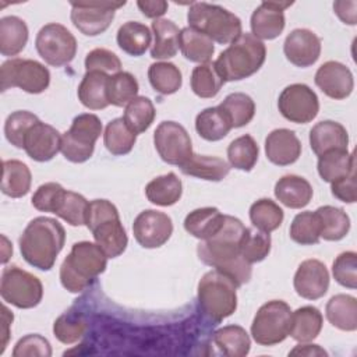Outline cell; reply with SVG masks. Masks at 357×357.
I'll return each instance as SVG.
<instances>
[{
	"mask_svg": "<svg viewBox=\"0 0 357 357\" xmlns=\"http://www.w3.org/2000/svg\"><path fill=\"white\" fill-rule=\"evenodd\" d=\"M245 229L240 219L225 215V222L219 231L208 240H201L197 245L198 258L205 265L230 278L237 287L248 283L252 273L251 264L240 254V244Z\"/></svg>",
	"mask_w": 357,
	"mask_h": 357,
	"instance_id": "cell-1",
	"label": "cell"
},
{
	"mask_svg": "<svg viewBox=\"0 0 357 357\" xmlns=\"http://www.w3.org/2000/svg\"><path fill=\"white\" fill-rule=\"evenodd\" d=\"M66 243V230L56 219H32L20 237L22 258L39 271H50Z\"/></svg>",
	"mask_w": 357,
	"mask_h": 357,
	"instance_id": "cell-2",
	"label": "cell"
},
{
	"mask_svg": "<svg viewBox=\"0 0 357 357\" xmlns=\"http://www.w3.org/2000/svg\"><path fill=\"white\" fill-rule=\"evenodd\" d=\"M107 257L91 241L75 243L60 266V282L70 293H81L105 272Z\"/></svg>",
	"mask_w": 357,
	"mask_h": 357,
	"instance_id": "cell-3",
	"label": "cell"
},
{
	"mask_svg": "<svg viewBox=\"0 0 357 357\" xmlns=\"http://www.w3.org/2000/svg\"><path fill=\"white\" fill-rule=\"evenodd\" d=\"M266 59V47L252 33H241L215 60V68L225 82L240 81L255 74Z\"/></svg>",
	"mask_w": 357,
	"mask_h": 357,
	"instance_id": "cell-4",
	"label": "cell"
},
{
	"mask_svg": "<svg viewBox=\"0 0 357 357\" xmlns=\"http://www.w3.org/2000/svg\"><path fill=\"white\" fill-rule=\"evenodd\" d=\"M85 226L92 231L95 243L103 250L107 258H117L126 251L128 237L120 220L119 211L110 201H91Z\"/></svg>",
	"mask_w": 357,
	"mask_h": 357,
	"instance_id": "cell-5",
	"label": "cell"
},
{
	"mask_svg": "<svg viewBox=\"0 0 357 357\" xmlns=\"http://www.w3.org/2000/svg\"><path fill=\"white\" fill-rule=\"evenodd\" d=\"M188 26L204 33L212 42L227 45L236 40L241 32V20L218 4L194 1L187 13Z\"/></svg>",
	"mask_w": 357,
	"mask_h": 357,
	"instance_id": "cell-6",
	"label": "cell"
},
{
	"mask_svg": "<svg viewBox=\"0 0 357 357\" xmlns=\"http://www.w3.org/2000/svg\"><path fill=\"white\" fill-rule=\"evenodd\" d=\"M236 289L234 282L222 272H206L198 282V305L204 317L213 324L230 317L237 308Z\"/></svg>",
	"mask_w": 357,
	"mask_h": 357,
	"instance_id": "cell-7",
	"label": "cell"
},
{
	"mask_svg": "<svg viewBox=\"0 0 357 357\" xmlns=\"http://www.w3.org/2000/svg\"><path fill=\"white\" fill-rule=\"evenodd\" d=\"M102 134V121L96 114L82 113L74 117L71 127L61 135L60 151L73 163L86 162L95 151V142Z\"/></svg>",
	"mask_w": 357,
	"mask_h": 357,
	"instance_id": "cell-8",
	"label": "cell"
},
{
	"mask_svg": "<svg viewBox=\"0 0 357 357\" xmlns=\"http://www.w3.org/2000/svg\"><path fill=\"white\" fill-rule=\"evenodd\" d=\"M291 310L282 300L265 303L257 311L251 324L252 339L261 346H273L283 342L290 332Z\"/></svg>",
	"mask_w": 357,
	"mask_h": 357,
	"instance_id": "cell-9",
	"label": "cell"
},
{
	"mask_svg": "<svg viewBox=\"0 0 357 357\" xmlns=\"http://www.w3.org/2000/svg\"><path fill=\"white\" fill-rule=\"evenodd\" d=\"M1 91L20 88L28 93L36 95L47 89L50 84L49 70L39 61L31 59H11L3 63L0 68Z\"/></svg>",
	"mask_w": 357,
	"mask_h": 357,
	"instance_id": "cell-10",
	"label": "cell"
},
{
	"mask_svg": "<svg viewBox=\"0 0 357 357\" xmlns=\"http://www.w3.org/2000/svg\"><path fill=\"white\" fill-rule=\"evenodd\" d=\"M0 294L3 301L17 308L28 310L42 301L43 286L35 275L13 265L3 269Z\"/></svg>",
	"mask_w": 357,
	"mask_h": 357,
	"instance_id": "cell-11",
	"label": "cell"
},
{
	"mask_svg": "<svg viewBox=\"0 0 357 357\" xmlns=\"http://www.w3.org/2000/svg\"><path fill=\"white\" fill-rule=\"evenodd\" d=\"M35 46L39 56L53 67H63L71 63L77 54L75 36L57 22H50L40 28Z\"/></svg>",
	"mask_w": 357,
	"mask_h": 357,
	"instance_id": "cell-12",
	"label": "cell"
},
{
	"mask_svg": "<svg viewBox=\"0 0 357 357\" xmlns=\"http://www.w3.org/2000/svg\"><path fill=\"white\" fill-rule=\"evenodd\" d=\"M123 6H126V1H73L70 18L81 33L98 36L110 26L116 10Z\"/></svg>",
	"mask_w": 357,
	"mask_h": 357,
	"instance_id": "cell-13",
	"label": "cell"
},
{
	"mask_svg": "<svg viewBox=\"0 0 357 357\" xmlns=\"http://www.w3.org/2000/svg\"><path fill=\"white\" fill-rule=\"evenodd\" d=\"M153 145L160 159L181 166L192 156V144L187 130L176 121H162L153 132Z\"/></svg>",
	"mask_w": 357,
	"mask_h": 357,
	"instance_id": "cell-14",
	"label": "cell"
},
{
	"mask_svg": "<svg viewBox=\"0 0 357 357\" xmlns=\"http://www.w3.org/2000/svg\"><path fill=\"white\" fill-rule=\"evenodd\" d=\"M278 107L286 120L296 124H307L317 117L319 100L308 85L291 84L280 92Z\"/></svg>",
	"mask_w": 357,
	"mask_h": 357,
	"instance_id": "cell-15",
	"label": "cell"
},
{
	"mask_svg": "<svg viewBox=\"0 0 357 357\" xmlns=\"http://www.w3.org/2000/svg\"><path fill=\"white\" fill-rule=\"evenodd\" d=\"M132 233L137 243L144 248L162 247L173 233V222L169 215L156 211H142L132 223Z\"/></svg>",
	"mask_w": 357,
	"mask_h": 357,
	"instance_id": "cell-16",
	"label": "cell"
},
{
	"mask_svg": "<svg viewBox=\"0 0 357 357\" xmlns=\"http://www.w3.org/2000/svg\"><path fill=\"white\" fill-rule=\"evenodd\" d=\"M293 1H262L251 15V33L259 40H272L278 38L286 25L284 10Z\"/></svg>",
	"mask_w": 357,
	"mask_h": 357,
	"instance_id": "cell-17",
	"label": "cell"
},
{
	"mask_svg": "<svg viewBox=\"0 0 357 357\" xmlns=\"http://www.w3.org/2000/svg\"><path fill=\"white\" fill-rule=\"evenodd\" d=\"M293 286L296 293L305 300L324 297L329 287V272L325 264L318 259L303 261L294 273Z\"/></svg>",
	"mask_w": 357,
	"mask_h": 357,
	"instance_id": "cell-18",
	"label": "cell"
},
{
	"mask_svg": "<svg viewBox=\"0 0 357 357\" xmlns=\"http://www.w3.org/2000/svg\"><path fill=\"white\" fill-rule=\"evenodd\" d=\"M283 52L286 59L296 67H310L321 54V39L310 29H293L284 39Z\"/></svg>",
	"mask_w": 357,
	"mask_h": 357,
	"instance_id": "cell-19",
	"label": "cell"
},
{
	"mask_svg": "<svg viewBox=\"0 0 357 357\" xmlns=\"http://www.w3.org/2000/svg\"><path fill=\"white\" fill-rule=\"evenodd\" d=\"M314 81L326 96L336 100L350 96L354 88V79L350 68L335 60L324 63L317 70Z\"/></svg>",
	"mask_w": 357,
	"mask_h": 357,
	"instance_id": "cell-20",
	"label": "cell"
},
{
	"mask_svg": "<svg viewBox=\"0 0 357 357\" xmlns=\"http://www.w3.org/2000/svg\"><path fill=\"white\" fill-rule=\"evenodd\" d=\"M60 132L53 126L40 120L28 130L24 138V151L32 160L36 162L52 160L60 151Z\"/></svg>",
	"mask_w": 357,
	"mask_h": 357,
	"instance_id": "cell-21",
	"label": "cell"
},
{
	"mask_svg": "<svg viewBox=\"0 0 357 357\" xmlns=\"http://www.w3.org/2000/svg\"><path fill=\"white\" fill-rule=\"evenodd\" d=\"M266 159L276 166H289L301 155V142L294 131L287 128H276L271 131L265 139Z\"/></svg>",
	"mask_w": 357,
	"mask_h": 357,
	"instance_id": "cell-22",
	"label": "cell"
},
{
	"mask_svg": "<svg viewBox=\"0 0 357 357\" xmlns=\"http://www.w3.org/2000/svg\"><path fill=\"white\" fill-rule=\"evenodd\" d=\"M310 145L317 156L335 149H347V130L333 120L319 121L310 130Z\"/></svg>",
	"mask_w": 357,
	"mask_h": 357,
	"instance_id": "cell-23",
	"label": "cell"
},
{
	"mask_svg": "<svg viewBox=\"0 0 357 357\" xmlns=\"http://www.w3.org/2000/svg\"><path fill=\"white\" fill-rule=\"evenodd\" d=\"M311 184L300 176L286 174L275 184V197L287 208L301 209L307 206L312 198Z\"/></svg>",
	"mask_w": 357,
	"mask_h": 357,
	"instance_id": "cell-24",
	"label": "cell"
},
{
	"mask_svg": "<svg viewBox=\"0 0 357 357\" xmlns=\"http://www.w3.org/2000/svg\"><path fill=\"white\" fill-rule=\"evenodd\" d=\"M109 77L102 71H86L78 85V99L79 102L91 110H102L107 107V82Z\"/></svg>",
	"mask_w": 357,
	"mask_h": 357,
	"instance_id": "cell-25",
	"label": "cell"
},
{
	"mask_svg": "<svg viewBox=\"0 0 357 357\" xmlns=\"http://www.w3.org/2000/svg\"><path fill=\"white\" fill-rule=\"evenodd\" d=\"M225 222V215L213 206L191 211L184 219V229L188 234L199 240H208L219 231Z\"/></svg>",
	"mask_w": 357,
	"mask_h": 357,
	"instance_id": "cell-26",
	"label": "cell"
},
{
	"mask_svg": "<svg viewBox=\"0 0 357 357\" xmlns=\"http://www.w3.org/2000/svg\"><path fill=\"white\" fill-rule=\"evenodd\" d=\"M324 317L317 307L304 305L291 311L289 336L298 343L312 342L321 332Z\"/></svg>",
	"mask_w": 357,
	"mask_h": 357,
	"instance_id": "cell-27",
	"label": "cell"
},
{
	"mask_svg": "<svg viewBox=\"0 0 357 357\" xmlns=\"http://www.w3.org/2000/svg\"><path fill=\"white\" fill-rule=\"evenodd\" d=\"M152 33L155 39L151 47V57L156 60L174 57L180 49L178 26L170 20L159 18L152 22Z\"/></svg>",
	"mask_w": 357,
	"mask_h": 357,
	"instance_id": "cell-28",
	"label": "cell"
},
{
	"mask_svg": "<svg viewBox=\"0 0 357 357\" xmlns=\"http://www.w3.org/2000/svg\"><path fill=\"white\" fill-rule=\"evenodd\" d=\"M318 174L326 183H333L356 170L354 153L347 149H335L318 156Z\"/></svg>",
	"mask_w": 357,
	"mask_h": 357,
	"instance_id": "cell-29",
	"label": "cell"
},
{
	"mask_svg": "<svg viewBox=\"0 0 357 357\" xmlns=\"http://www.w3.org/2000/svg\"><path fill=\"white\" fill-rule=\"evenodd\" d=\"M325 312L332 326L346 332H353L357 329L356 297L350 294H336L326 303Z\"/></svg>",
	"mask_w": 357,
	"mask_h": 357,
	"instance_id": "cell-30",
	"label": "cell"
},
{
	"mask_svg": "<svg viewBox=\"0 0 357 357\" xmlns=\"http://www.w3.org/2000/svg\"><path fill=\"white\" fill-rule=\"evenodd\" d=\"M28 26L17 15H7L0 20V53L3 56H17L28 42Z\"/></svg>",
	"mask_w": 357,
	"mask_h": 357,
	"instance_id": "cell-31",
	"label": "cell"
},
{
	"mask_svg": "<svg viewBox=\"0 0 357 357\" xmlns=\"http://www.w3.org/2000/svg\"><path fill=\"white\" fill-rule=\"evenodd\" d=\"M180 170L184 174L197 178L208 181H220L229 174L230 165L218 156L192 153V156L184 165L180 166Z\"/></svg>",
	"mask_w": 357,
	"mask_h": 357,
	"instance_id": "cell-32",
	"label": "cell"
},
{
	"mask_svg": "<svg viewBox=\"0 0 357 357\" xmlns=\"http://www.w3.org/2000/svg\"><path fill=\"white\" fill-rule=\"evenodd\" d=\"M231 123L227 114L219 107H206L195 117V130L205 141H220L231 130Z\"/></svg>",
	"mask_w": 357,
	"mask_h": 357,
	"instance_id": "cell-33",
	"label": "cell"
},
{
	"mask_svg": "<svg viewBox=\"0 0 357 357\" xmlns=\"http://www.w3.org/2000/svg\"><path fill=\"white\" fill-rule=\"evenodd\" d=\"M32 176L29 167L17 159L3 162L1 191L11 198H21L31 190Z\"/></svg>",
	"mask_w": 357,
	"mask_h": 357,
	"instance_id": "cell-34",
	"label": "cell"
},
{
	"mask_svg": "<svg viewBox=\"0 0 357 357\" xmlns=\"http://www.w3.org/2000/svg\"><path fill=\"white\" fill-rule=\"evenodd\" d=\"M181 180L173 172L155 177L145 187V195L148 201L158 206L174 205L181 198Z\"/></svg>",
	"mask_w": 357,
	"mask_h": 357,
	"instance_id": "cell-35",
	"label": "cell"
},
{
	"mask_svg": "<svg viewBox=\"0 0 357 357\" xmlns=\"http://www.w3.org/2000/svg\"><path fill=\"white\" fill-rule=\"evenodd\" d=\"M152 40V33L145 24L138 21H128L123 24L117 31L119 47L134 57L142 56Z\"/></svg>",
	"mask_w": 357,
	"mask_h": 357,
	"instance_id": "cell-36",
	"label": "cell"
},
{
	"mask_svg": "<svg viewBox=\"0 0 357 357\" xmlns=\"http://www.w3.org/2000/svg\"><path fill=\"white\" fill-rule=\"evenodd\" d=\"M212 340L215 346L229 357H244L251 349L250 336L240 325H226L218 329Z\"/></svg>",
	"mask_w": 357,
	"mask_h": 357,
	"instance_id": "cell-37",
	"label": "cell"
},
{
	"mask_svg": "<svg viewBox=\"0 0 357 357\" xmlns=\"http://www.w3.org/2000/svg\"><path fill=\"white\" fill-rule=\"evenodd\" d=\"M178 43L183 56L192 63H209L215 53L213 42L204 33L190 26L180 29Z\"/></svg>",
	"mask_w": 357,
	"mask_h": 357,
	"instance_id": "cell-38",
	"label": "cell"
},
{
	"mask_svg": "<svg viewBox=\"0 0 357 357\" xmlns=\"http://www.w3.org/2000/svg\"><path fill=\"white\" fill-rule=\"evenodd\" d=\"M315 213L321 223V238L326 241H339L347 236L350 230V218L342 208L324 205L319 206Z\"/></svg>",
	"mask_w": 357,
	"mask_h": 357,
	"instance_id": "cell-39",
	"label": "cell"
},
{
	"mask_svg": "<svg viewBox=\"0 0 357 357\" xmlns=\"http://www.w3.org/2000/svg\"><path fill=\"white\" fill-rule=\"evenodd\" d=\"M137 135L127 127L123 117H117L107 123L103 132V144L114 156H123L132 151Z\"/></svg>",
	"mask_w": 357,
	"mask_h": 357,
	"instance_id": "cell-40",
	"label": "cell"
},
{
	"mask_svg": "<svg viewBox=\"0 0 357 357\" xmlns=\"http://www.w3.org/2000/svg\"><path fill=\"white\" fill-rule=\"evenodd\" d=\"M148 79L152 88L162 95L176 93L183 84L181 71L178 67L169 61H158L149 66Z\"/></svg>",
	"mask_w": 357,
	"mask_h": 357,
	"instance_id": "cell-41",
	"label": "cell"
},
{
	"mask_svg": "<svg viewBox=\"0 0 357 357\" xmlns=\"http://www.w3.org/2000/svg\"><path fill=\"white\" fill-rule=\"evenodd\" d=\"M283 209L269 198H261L250 206V220L257 230L271 233L283 222Z\"/></svg>",
	"mask_w": 357,
	"mask_h": 357,
	"instance_id": "cell-42",
	"label": "cell"
},
{
	"mask_svg": "<svg viewBox=\"0 0 357 357\" xmlns=\"http://www.w3.org/2000/svg\"><path fill=\"white\" fill-rule=\"evenodd\" d=\"M259 155V148L255 139L245 134L230 142L227 146V159L229 165L234 169L250 172L257 165Z\"/></svg>",
	"mask_w": 357,
	"mask_h": 357,
	"instance_id": "cell-43",
	"label": "cell"
},
{
	"mask_svg": "<svg viewBox=\"0 0 357 357\" xmlns=\"http://www.w3.org/2000/svg\"><path fill=\"white\" fill-rule=\"evenodd\" d=\"M156 117V110L149 98L137 96L131 100L124 110V121L127 127L137 135L145 132L153 123Z\"/></svg>",
	"mask_w": 357,
	"mask_h": 357,
	"instance_id": "cell-44",
	"label": "cell"
},
{
	"mask_svg": "<svg viewBox=\"0 0 357 357\" xmlns=\"http://www.w3.org/2000/svg\"><path fill=\"white\" fill-rule=\"evenodd\" d=\"M139 85L135 77L127 71H119L109 77L107 99L109 103L117 107L127 106L138 96Z\"/></svg>",
	"mask_w": 357,
	"mask_h": 357,
	"instance_id": "cell-45",
	"label": "cell"
},
{
	"mask_svg": "<svg viewBox=\"0 0 357 357\" xmlns=\"http://www.w3.org/2000/svg\"><path fill=\"white\" fill-rule=\"evenodd\" d=\"M219 107L227 114L231 127L240 128L247 126L255 114V103L252 98L243 92H234L225 98Z\"/></svg>",
	"mask_w": 357,
	"mask_h": 357,
	"instance_id": "cell-46",
	"label": "cell"
},
{
	"mask_svg": "<svg viewBox=\"0 0 357 357\" xmlns=\"http://www.w3.org/2000/svg\"><path fill=\"white\" fill-rule=\"evenodd\" d=\"M223 84L225 81L216 71L213 63L198 64L191 73V89L199 98H215Z\"/></svg>",
	"mask_w": 357,
	"mask_h": 357,
	"instance_id": "cell-47",
	"label": "cell"
},
{
	"mask_svg": "<svg viewBox=\"0 0 357 357\" xmlns=\"http://www.w3.org/2000/svg\"><path fill=\"white\" fill-rule=\"evenodd\" d=\"M289 234L290 238L300 245L317 244L321 238V223L318 215L311 211L296 215L290 225Z\"/></svg>",
	"mask_w": 357,
	"mask_h": 357,
	"instance_id": "cell-48",
	"label": "cell"
},
{
	"mask_svg": "<svg viewBox=\"0 0 357 357\" xmlns=\"http://www.w3.org/2000/svg\"><path fill=\"white\" fill-rule=\"evenodd\" d=\"M271 236L261 230L245 229L240 244V254L248 264L264 261L271 251Z\"/></svg>",
	"mask_w": 357,
	"mask_h": 357,
	"instance_id": "cell-49",
	"label": "cell"
},
{
	"mask_svg": "<svg viewBox=\"0 0 357 357\" xmlns=\"http://www.w3.org/2000/svg\"><path fill=\"white\" fill-rule=\"evenodd\" d=\"M88 208L89 202L85 199L84 195L66 190L64 197L54 215H57L71 226H82L86 223Z\"/></svg>",
	"mask_w": 357,
	"mask_h": 357,
	"instance_id": "cell-50",
	"label": "cell"
},
{
	"mask_svg": "<svg viewBox=\"0 0 357 357\" xmlns=\"http://www.w3.org/2000/svg\"><path fill=\"white\" fill-rule=\"evenodd\" d=\"M38 121V116L28 110H17L11 113L4 123V134L7 141L15 148L24 149V138L28 130Z\"/></svg>",
	"mask_w": 357,
	"mask_h": 357,
	"instance_id": "cell-51",
	"label": "cell"
},
{
	"mask_svg": "<svg viewBox=\"0 0 357 357\" xmlns=\"http://www.w3.org/2000/svg\"><path fill=\"white\" fill-rule=\"evenodd\" d=\"M86 332V322L82 317L74 314H63L53 324V333L64 344L78 342Z\"/></svg>",
	"mask_w": 357,
	"mask_h": 357,
	"instance_id": "cell-52",
	"label": "cell"
},
{
	"mask_svg": "<svg viewBox=\"0 0 357 357\" xmlns=\"http://www.w3.org/2000/svg\"><path fill=\"white\" fill-rule=\"evenodd\" d=\"M335 280L347 289L357 287V254L354 251H344L336 257L332 265Z\"/></svg>",
	"mask_w": 357,
	"mask_h": 357,
	"instance_id": "cell-53",
	"label": "cell"
},
{
	"mask_svg": "<svg viewBox=\"0 0 357 357\" xmlns=\"http://www.w3.org/2000/svg\"><path fill=\"white\" fill-rule=\"evenodd\" d=\"M66 190L59 183H45L38 187V190L32 195V205L35 209L40 212L56 213L59 205L64 197Z\"/></svg>",
	"mask_w": 357,
	"mask_h": 357,
	"instance_id": "cell-54",
	"label": "cell"
},
{
	"mask_svg": "<svg viewBox=\"0 0 357 357\" xmlns=\"http://www.w3.org/2000/svg\"><path fill=\"white\" fill-rule=\"evenodd\" d=\"M14 357H50L52 346L49 340L38 333H31L21 337L13 350Z\"/></svg>",
	"mask_w": 357,
	"mask_h": 357,
	"instance_id": "cell-55",
	"label": "cell"
},
{
	"mask_svg": "<svg viewBox=\"0 0 357 357\" xmlns=\"http://www.w3.org/2000/svg\"><path fill=\"white\" fill-rule=\"evenodd\" d=\"M86 71H102V73H119L121 71V61L113 52L96 47L91 50L85 57Z\"/></svg>",
	"mask_w": 357,
	"mask_h": 357,
	"instance_id": "cell-56",
	"label": "cell"
},
{
	"mask_svg": "<svg viewBox=\"0 0 357 357\" xmlns=\"http://www.w3.org/2000/svg\"><path fill=\"white\" fill-rule=\"evenodd\" d=\"M331 191L335 198L342 202L353 204L357 199V184H356V170L342 177L333 183H331Z\"/></svg>",
	"mask_w": 357,
	"mask_h": 357,
	"instance_id": "cell-57",
	"label": "cell"
},
{
	"mask_svg": "<svg viewBox=\"0 0 357 357\" xmlns=\"http://www.w3.org/2000/svg\"><path fill=\"white\" fill-rule=\"evenodd\" d=\"M333 10L336 15L340 18L347 25H356L357 22V1L350 0V1H335L333 3Z\"/></svg>",
	"mask_w": 357,
	"mask_h": 357,
	"instance_id": "cell-58",
	"label": "cell"
},
{
	"mask_svg": "<svg viewBox=\"0 0 357 357\" xmlns=\"http://www.w3.org/2000/svg\"><path fill=\"white\" fill-rule=\"evenodd\" d=\"M137 6L145 17L155 18V20H159V17H162L167 11V7H169V4L163 0L137 1Z\"/></svg>",
	"mask_w": 357,
	"mask_h": 357,
	"instance_id": "cell-59",
	"label": "cell"
},
{
	"mask_svg": "<svg viewBox=\"0 0 357 357\" xmlns=\"http://www.w3.org/2000/svg\"><path fill=\"white\" fill-rule=\"evenodd\" d=\"M289 356H328V353L319 347L318 344H308V343H300L293 350L289 351Z\"/></svg>",
	"mask_w": 357,
	"mask_h": 357,
	"instance_id": "cell-60",
	"label": "cell"
},
{
	"mask_svg": "<svg viewBox=\"0 0 357 357\" xmlns=\"http://www.w3.org/2000/svg\"><path fill=\"white\" fill-rule=\"evenodd\" d=\"M1 319H3V331H1V349H0V353H4V349L7 346V342L10 339V326L13 324V319H14V315L13 312H10V310L3 305L1 307Z\"/></svg>",
	"mask_w": 357,
	"mask_h": 357,
	"instance_id": "cell-61",
	"label": "cell"
},
{
	"mask_svg": "<svg viewBox=\"0 0 357 357\" xmlns=\"http://www.w3.org/2000/svg\"><path fill=\"white\" fill-rule=\"evenodd\" d=\"M3 243H4V250H3V258H1V262L6 264L8 261V258L11 257L13 254V247L8 244V240L3 236Z\"/></svg>",
	"mask_w": 357,
	"mask_h": 357,
	"instance_id": "cell-62",
	"label": "cell"
}]
</instances>
